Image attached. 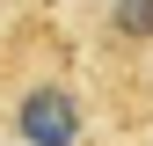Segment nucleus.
I'll return each instance as SVG.
<instances>
[{
  "instance_id": "nucleus-4",
  "label": "nucleus",
  "mask_w": 153,
  "mask_h": 146,
  "mask_svg": "<svg viewBox=\"0 0 153 146\" xmlns=\"http://www.w3.org/2000/svg\"><path fill=\"white\" fill-rule=\"evenodd\" d=\"M88 146H95V139H88Z\"/></svg>"
},
{
  "instance_id": "nucleus-1",
  "label": "nucleus",
  "mask_w": 153,
  "mask_h": 146,
  "mask_svg": "<svg viewBox=\"0 0 153 146\" xmlns=\"http://www.w3.org/2000/svg\"><path fill=\"white\" fill-rule=\"evenodd\" d=\"M0 139L88 146V59H73L51 29L0 44Z\"/></svg>"
},
{
  "instance_id": "nucleus-2",
  "label": "nucleus",
  "mask_w": 153,
  "mask_h": 146,
  "mask_svg": "<svg viewBox=\"0 0 153 146\" xmlns=\"http://www.w3.org/2000/svg\"><path fill=\"white\" fill-rule=\"evenodd\" d=\"M88 80L102 95H124L131 80H146V59H153V0H95L88 15Z\"/></svg>"
},
{
  "instance_id": "nucleus-3",
  "label": "nucleus",
  "mask_w": 153,
  "mask_h": 146,
  "mask_svg": "<svg viewBox=\"0 0 153 146\" xmlns=\"http://www.w3.org/2000/svg\"><path fill=\"white\" fill-rule=\"evenodd\" d=\"M139 146H153V124H146V132H139Z\"/></svg>"
}]
</instances>
